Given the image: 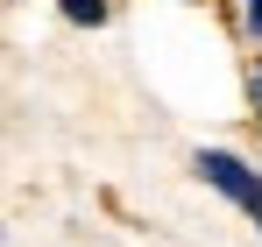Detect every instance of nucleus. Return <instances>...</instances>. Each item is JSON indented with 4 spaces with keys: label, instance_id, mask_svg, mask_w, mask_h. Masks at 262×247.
<instances>
[{
    "label": "nucleus",
    "instance_id": "nucleus-1",
    "mask_svg": "<svg viewBox=\"0 0 262 247\" xmlns=\"http://www.w3.org/2000/svg\"><path fill=\"white\" fill-rule=\"evenodd\" d=\"M191 169L213 184L227 205H241V212L262 226V169H255V163H241V156H227V149H199V156H191Z\"/></svg>",
    "mask_w": 262,
    "mask_h": 247
},
{
    "label": "nucleus",
    "instance_id": "nucleus-2",
    "mask_svg": "<svg viewBox=\"0 0 262 247\" xmlns=\"http://www.w3.org/2000/svg\"><path fill=\"white\" fill-rule=\"evenodd\" d=\"M57 7H64L71 29H106L114 21V0H57Z\"/></svg>",
    "mask_w": 262,
    "mask_h": 247
},
{
    "label": "nucleus",
    "instance_id": "nucleus-3",
    "mask_svg": "<svg viewBox=\"0 0 262 247\" xmlns=\"http://www.w3.org/2000/svg\"><path fill=\"white\" fill-rule=\"evenodd\" d=\"M248 36L262 42V0H248Z\"/></svg>",
    "mask_w": 262,
    "mask_h": 247
},
{
    "label": "nucleus",
    "instance_id": "nucleus-4",
    "mask_svg": "<svg viewBox=\"0 0 262 247\" xmlns=\"http://www.w3.org/2000/svg\"><path fill=\"white\" fill-rule=\"evenodd\" d=\"M255 106H262V71H255Z\"/></svg>",
    "mask_w": 262,
    "mask_h": 247
}]
</instances>
